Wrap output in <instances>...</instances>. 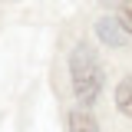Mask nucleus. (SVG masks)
<instances>
[{
    "label": "nucleus",
    "instance_id": "nucleus-1",
    "mask_svg": "<svg viewBox=\"0 0 132 132\" xmlns=\"http://www.w3.org/2000/svg\"><path fill=\"white\" fill-rule=\"evenodd\" d=\"M69 76H73V93L79 106H93L102 89V66H99L96 53L79 43V46L69 53Z\"/></svg>",
    "mask_w": 132,
    "mask_h": 132
},
{
    "label": "nucleus",
    "instance_id": "nucleus-2",
    "mask_svg": "<svg viewBox=\"0 0 132 132\" xmlns=\"http://www.w3.org/2000/svg\"><path fill=\"white\" fill-rule=\"evenodd\" d=\"M96 36L106 43V46H122L126 40H129V33H126V27L116 20V16H102L96 23Z\"/></svg>",
    "mask_w": 132,
    "mask_h": 132
},
{
    "label": "nucleus",
    "instance_id": "nucleus-3",
    "mask_svg": "<svg viewBox=\"0 0 132 132\" xmlns=\"http://www.w3.org/2000/svg\"><path fill=\"white\" fill-rule=\"evenodd\" d=\"M69 132H99V122L89 109H73L69 112Z\"/></svg>",
    "mask_w": 132,
    "mask_h": 132
},
{
    "label": "nucleus",
    "instance_id": "nucleus-4",
    "mask_svg": "<svg viewBox=\"0 0 132 132\" xmlns=\"http://www.w3.org/2000/svg\"><path fill=\"white\" fill-rule=\"evenodd\" d=\"M116 106H119V112H122V116H129V119H132V76L119 79V86H116Z\"/></svg>",
    "mask_w": 132,
    "mask_h": 132
},
{
    "label": "nucleus",
    "instance_id": "nucleus-5",
    "mask_svg": "<svg viewBox=\"0 0 132 132\" xmlns=\"http://www.w3.org/2000/svg\"><path fill=\"white\" fill-rule=\"evenodd\" d=\"M119 23L126 27V33H132V0H119Z\"/></svg>",
    "mask_w": 132,
    "mask_h": 132
}]
</instances>
